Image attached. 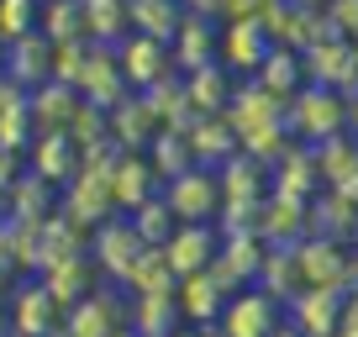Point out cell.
Returning <instances> with one entry per match:
<instances>
[{"label":"cell","mask_w":358,"mask_h":337,"mask_svg":"<svg viewBox=\"0 0 358 337\" xmlns=\"http://www.w3.org/2000/svg\"><path fill=\"white\" fill-rule=\"evenodd\" d=\"M58 316H64V306H58L43 285H32V290H22L11 301V311H6V337H58Z\"/></svg>","instance_id":"cell-1"},{"label":"cell","mask_w":358,"mask_h":337,"mask_svg":"<svg viewBox=\"0 0 358 337\" xmlns=\"http://www.w3.org/2000/svg\"><path fill=\"white\" fill-rule=\"evenodd\" d=\"M280 332V311H274V295L248 290L232 295L222 311V337H274Z\"/></svg>","instance_id":"cell-2"},{"label":"cell","mask_w":358,"mask_h":337,"mask_svg":"<svg viewBox=\"0 0 358 337\" xmlns=\"http://www.w3.org/2000/svg\"><path fill=\"white\" fill-rule=\"evenodd\" d=\"M122 332V311L111 306V295H85L69 306L64 337H116Z\"/></svg>","instance_id":"cell-3"},{"label":"cell","mask_w":358,"mask_h":337,"mask_svg":"<svg viewBox=\"0 0 358 337\" xmlns=\"http://www.w3.org/2000/svg\"><path fill=\"white\" fill-rule=\"evenodd\" d=\"M148 253V243L137 237V227H106L101 243H95V259H101V269H111L116 280H127L132 274V264Z\"/></svg>","instance_id":"cell-4"},{"label":"cell","mask_w":358,"mask_h":337,"mask_svg":"<svg viewBox=\"0 0 358 337\" xmlns=\"http://www.w3.org/2000/svg\"><path fill=\"white\" fill-rule=\"evenodd\" d=\"M179 322V306H174V290H158V295H137L132 306V332L137 337H169Z\"/></svg>","instance_id":"cell-5"},{"label":"cell","mask_w":358,"mask_h":337,"mask_svg":"<svg viewBox=\"0 0 358 337\" xmlns=\"http://www.w3.org/2000/svg\"><path fill=\"white\" fill-rule=\"evenodd\" d=\"M116 337H137V332H132V327H122V332H116Z\"/></svg>","instance_id":"cell-6"},{"label":"cell","mask_w":358,"mask_h":337,"mask_svg":"<svg viewBox=\"0 0 358 337\" xmlns=\"http://www.w3.org/2000/svg\"><path fill=\"white\" fill-rule=\"evenodd\" d=\"M274 337H301V332H274Z\"/></svg>","instance_id":"cell-7"},{"label":"cell","mask_w":358,"mask_h":337,"mask_svg":"<svg viewBox=\"0 0 358 337\" xmlns=\"http://www.w3.org/2000/svg\"><path fill=\"white\" fill-rule=\"evenodd\" d=\"M169 337H195V332H169Z\"/></svg>","instance_id":"cell-8"}]
</instances>
